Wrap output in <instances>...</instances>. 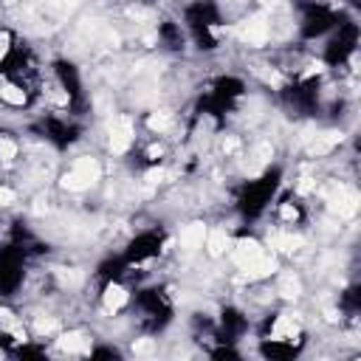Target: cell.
Wrapping results in <instances>:
<instances>
[{
  "label": "cell",
  "mask_w": 361,
  "mask_h": 361,
  "mask_svg": "<svg viewBox=\"0 0 361 361\" xmlns=\"http://www.w3.org/2000/svg\"><path fill=\"white\" fill-rule=\"evenodd\" d=\"M279 186H282V169L279 166H268L259 175L243 180L237 186V192H234V209H237V214L243 220L262 217L271 209V203L276 200Z\"/></svg>",
  "instance_id": "cell-1"
},
{
  "label": "cell",
  "mask_w": 361,
  "mask_h": 361,
  "mask_svg": "<svg viewBox=\"0 0 361 361\" xmlns=\"http://www.w3.org/2000/svg\"><path fill=\"white\" fill-rule=\"evenodd\" d=\"M28 257L11 245V243H3L0 245V299L8 302L14 296H20L25 290V282H28Z\"/></svg>",
  "instance_id": "cell-6"
},
{
  "label": "cell",
  "mask_w": 361,
  "mask_h": 361,
  "mask_svg": "<svg viewBox=\"0 0 361 361\" xmlns=\"http://www.w3.org/2000/svg\"><path fill=\"white\" fill-rule=\"evenodd\" d=\"M155 45L164 51V54H186L189 48V37H186V28L178 17H161L155 23Z\"/></svg>",
  "instance_id": "cell-8"
},
{
  "label": "cell",
  "mask_w": 361,
  "mask_h": 361,
  "mask_svg": "<svg viewBox=\"0 0 361 361\" xmlns=\"http://www.w3.org/2000/svg\"><path fill=\"white\" fill-rule=\"evenodd\" d=\"M293 3V11H296V37L299 42H316V39H324L338 23L341 17H347V11L330 0H290Z\"/></svg>",
  "instance_id": "cell-2"
},
{
  "label": "cell",
  "mask_w": 361,
  "mask_h": 361,
  "mask_svg": "<svg viewBox=\"0 0 361 361\" xmlns=\"http://www.w3.org/2000/svg\"><path fill=\"white\" fill-rule=\"evenodd\" d=\"M135 3H144V6H152V3H158V0H135Z\"/></svg>",
  "instance_id": "cell-13"
},
{
  "label": "cell",
  "mask_w": 361,
  "mask_h": 361,
  "mask_svg": "<svg viewBox=\"0 0 361 361\" xmlns=\"http://www.w3.org/2000/svg\"><path fill=\"white\" fill-rule=\"evenodd\" d=\"M355 54H358V20H355V14H347L324 37L322 65L327 71H341V68H350L355 62Z\"/></svg>",
  "instance_id": "cell-3"
},
{
  "label": "cell",
  "mask_w": 361,
  "mask_h": 361,
  "mask_svg": "<svg viewBox=\"0 0 361 361\" xmlns=\"http://www.w3.org/2000/svg\"><path fill=\"white\" fill-rule=\"evenodd\" d=\"M214 324H217V336L223 341L240 344L251 330V316L240 305H223L220 313L214 316Z\"/></svg>",
  "instance_id": "cell-7"
},
{
  "label": "cell",
  "mask_w": 361,
  "mask_h": 361,
  "mask_svg": "<svg viewBox=\"0 0 361 361\" xmlns=\"http://www.w3.org/2000/svg\"><path fill=\"white\" fill-rule=\"evenodd\" d=\"M166 248V234L158 228V226H147V228H138L121 248V259L127 262V268H135V271H147Z\"/></svg>",
  "instance_id": "cell-5"
},
{
  "label": "cell",
  "mask_w": 361,
  "mask_h": 361,
  "mask_svg": "<svg viewBox=\"0 0 361 361\" xmlns=\"http://www.w3.org/2000/svg\"><path fill=\"white\" fill-rule=\"evenodd\" d=\"M338 313L344 319H358V313H361V288L358 285H347L338 293Z\"/></svg>",
  "instance_id": "cell-10"
},
{
  "label": "cell",
  "mask_w": 361,
  "mask_h": 361,
  "mask_svg": "<svg viewBox=\"0 0 361 361\" xmlns=\"http://www.w3.org/2000/svg\"><path fill=\"white\" fill-rule=\"evenodd\" d=\"M34 135L39 141H45L54 149H71L79 138H82V124L76 121V116H71L68 110H51L42 113L34 124H31Z\"/></svg>",
  "instance_id": "cell-4"
},
{
  "label": "cell",
  "mask_w": 361,
  "mask_h": 361,
  "mask_svg": "<svg viewBox=\"0 0 361 361\" xmlns=\"http://www.w3.org/2000/svg\"><path fill=\"white\" fill-rule=\"evenodd\" d=\"M87 355L90 358H121L124 353L113 344H99V347H87Z\"/></svg>",
  "instance_id": "cell-11"
},
{
  "label": "cell",
  "mask_w": 361,
  "mask_h": 361,
  "mask_svg": "<svg viewBox=\"0 0 361 361\" xmlns=\"http://www.w3.org/2000/svg\"><path fill=\"white\" fill-rule=\"evenodd\" d=\"M271 206H274V220L282 228H299L307 220V209H305V203L296 195H282Z\"/></svg>",
  "instance_id": "cell-9"
},
{
  "label": "cell",
  "mask_w": 361,
  "mask_h": 361,
  "mask_svg": "<svg viewBox=\"0 0 361 361\" xmlns=\"http://www.w3.org/2000/svg\"><path fill=\"white\" fill-rule=\"evenodd\" d=\"M344 3H347V6H350V8H353V11H355V8H358V3H361V0H344Z\"/></svg>",
  "instance_id": "cell-12"
},
{
  "label": "cell",
  "mask_w": 361,
  "mask_h": 361,
  "mask_svg": "<svg viewBox=\"0 0 361 361\" xmlns=\"http://www.w3.org/2000/svg\"><path fill=\"white\" fill-rule=\"evenodd\" d=\"M3 135H6V133H3V130H0V141H3Z\"/></svg>",
  "instance_id": "cell-14"
}]
</instances>
